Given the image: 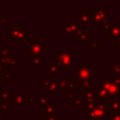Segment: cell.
Here are the masks:
<instances>
[{
  "label": "cell",
  "mask_w": 120,
  "mask_h": 120,
  "mask_svg": "<svg viewBox=\"0 0 120 120\" xmlns=\"http://www.w3.org/2000/svg\"><path fill=\"white\" fill-rule=\"evenodd\" d=\"M87 116L90 119H108L107 112L96 103H87Z\"/></svg>",
  "instance_id": "obj_1"
},
{
  "label": "cell",
  "mask_w": 120,
  "mask_h": 120,
  "mask_svg": "<svg viewBox=\"0 0 120 120\" xmlns=\"http://www.w3.org/2000/svg\"><path fill=\"white\" fill-rule=\"evenodd\" d=\"M99 86L100 88L104 89L107 94H108V97L109 98H115L119 93H120V86L115 84L112 81H110L108 79V77H104L102 81L99 82Z\"/></svg>",
  "instance_id": "obj_2"
},
{
  "label": "cell",
  "mask_w": 120,
  "mask_h": 120,
  "mask_svg": "<svg viewBox=\"0 0 120 120\" xmlns=\"http://www.w3.org/2000/svg\"><path fill=\"white\" fill-rule=\"evenodd\" d=\"M57 65L60 68H68L74 63V52H57Z\"/></svg>",
  "instance_id": "obj_3"
},
{
  "label": "cell",
  "mask_w": 120,
  "mask_h": 120,
  "mask_svg": "<svg viewBox=\"0 0 120 120\" xmlns=\"http://www.w3.org/2000/svg\"><path fill=\"white\" fill-rule=\"evenodd\" d=\"M91 64H79L77 68H74V73L76 77L78 78V82H82L87 79H91L90 73H91Z\"/></svg>",
  "instance_id": "obj_4"
},
{
  "label": "cell",
  "mask_w": 120,
  "mask_h": 120,
  "mask_svg": "<svg viewBox=\"0 0 120 120\" xmlns=\"http://www.w3.org/2000/svg\"><path fill=\"white\" fill-rule=\"evenodd\" d=\"M43 47H44V43L43 42H36L33 43L30 47H28L26 49V53L29 56L32 55H38V56H43L45 54L44 51H43Z\"/></svg>",
  "instance_id": "obj_5"
},
{
  "label": "cell",
  "mask_w": 120,
  "mask_h": 120,
  "mask_svg": "<svg viewBox=\"0 0 120 120\" xmlns=\"http://www.w3.org/2000/svg\"><path fill=\"white\" fill-rule=\"evenodd\" d=\"M107 13L104 11V9L102 8H98L93 14H92V19L94 21V22L97 25H101L102 23L107 22Z\"/></svg>",
  "instance_id": "obj_6"
},
{
  "label": "cell",
  "mask_w": 120,
  "mask_h": 120,
  "mask_svg": "<svg viewBox=\"0 0 120 120\" xmlns=\"http://www.w3.org/2000/svg\"><path fill=\"white\" fill-rule=\"evenodd\" d=\"M58 87L62 89H68V90H73L75 88V83L73 81H68L66 78L60 79L59 82H57Z\"/></svg>",
  "instance_id": "obj_7"
},
{
  "label": "cell",
  "mask_w": 120,
  "mask_h": 120,
  "mask_svg": "<svg viewBox=\"0 0 120 120\" xmlns=\"http://www.w3.org/2000/svg\"><path fill=\"white\" fill-rule=\"evenodd\" d=\"M26 101H28L27 94H15L14 95V104L16 106H22Z\"/></svg>",
  "instance_id": "obj_8"
},
{
  "label": "cell",
  "mask_w": 120,
  "mask_h": 120,
  "mask_svg": "<svg viewBox=\"0 0 120 120\" xmlns=\"http://www.w3.org/2000/svg\"><path fill=\"white\" fill-rule=\"evenodd\" d=\"M3 64H8L10 66V68H14L17 64V59L11 55H8L7 57H2L0 58V65L2 66Z\"/></svg>",
  "instance_id": "obj_9"
},
{
  "label": "cell",
  "mask_w": 120,
  "mask_h": 120,
  "mask_svg": "<svg viewBox=\"0 0 120 120\" xmlns=\"http://www.w3.org/2000/svg\"><path fill=\"white\" fill-rule=\"evenodd\" d=\"M109 38H118L120 37V26L117 25H111L109 33L107 34Z\"/></svg>",
  "instance_id": "obj_10"
},
{
  "label": "cell",
  "mask_w": 120,
  "mask_h": 120,
  "mask_svg": "<svg viewBox=\"0 0 120 120\" xmlns=\"http://www.w3.org/2000/svg\"><path fill=\"white\" fill-rule=\"evenodd\" d=\"M44 112H45V115H50V116H55L56 117V115H57V107L51 102L46 108H44Z\"/></svg>",
  "instance_id": "obj_11"
},
{
  "label": "cell",
  "mask_w": 120,
  "mask_h": 120,
  "mask_svg": "<svg viewBox=\"0 0 120 120\" xmlns=\"http://www.w3.org/2000/svg\"><path fill=\"white\" fill-rule=\"evenodd\" d=\"M48 70L52 74L53 77H56L57 74L62 71V68H60L57 64H50L48 66Z\"/></svg>",
  "instance_id": "obj_12"
},
{
  "label": "cell",
  "mask_w": 120,
  "mask_h": 120,
  "mask_svg": "<svg viewBox=\"0 0 120 120\" xmlns=\"http://www.w3.org/2000/svg\"><path fill=\"white\" fill-rule=\"evenodd\" d=\"M92 38V35H91L90 33H88L85 29H83V30L78 35V37H77L79 42H84V41H86L88 38Z\"/></svg>",
  "instance_id": "obj_13"
},
{
  "label": "cell",
  "mask_w": 120,
  "mask_h": 120,
  "mask_svg": "<svg viewBox=\"0 0 120 120\" xmlns=\"http://www.w3.org/2000/svg\"><path fill=\"white\" fill-rule=\"evenodd\" d=\"M79 18H80L81 22L85 24V23H87L91 21L92 14L90 12H81V13H79Z\"/></svg>",
  "instance_id": "obj_14"
},
{
  "label": "cell",
  "mask_w": 120,
  "mask_h": 120,
  "mask_svg": "<svg viewBox=\"0 0 120 120\" xmlns=\"http://www.w3.org/2000/svg\"><path fill=\"white\" fill-rule=\"evenodd\" d=\"M31 63L37 68H39V67L45 63V61L43 59H41L39 56L38 55H32L31 56Z\"/></svg>",
  "instance_id": "obj_15"
},
{
  "label": "cell",
  "mask_w": 120,
  "mask_h": 120,
  "mask_svg": "<svg viewBox=\"0 0 120 120\" xmlns=\"http://www.w3.org/2000/svg\"><path fill=\"white\" fill-rule=\"evenodd\" d=\"M9 97H10L9 89L4 90L0 93V98L2 99V103H8L9 104Z\"/></svg>",
  "instance_id": "obj_16"
},
{
  "label": "cell",
  "mask_w": 120,
  "mask_h": 120,
  "mask_svg": "<svg viewBox=\"0 0 120 120\" xmlns=\"http://www.w3.org/2000/svg\"><path fill=\"white\" fill-rule=\"evenodd\" d=\"M95 94H96V91L94 89H90V88H83L82 90V97L86 99L88 98H95Z\"/></svg>",
  "instance_id": "obj_17"
},
{
  "label": "cell",
  "mask_w": 120,
  "mask_h": 120,
  "mask_svg": "<svg viewBox=\"0 0 120 120\" xmlns=\"http://www.w3.org/2000/svg\"><path fill=\"white\" fill-rule=\"evenodd\" d=\"M37 102H38V103H39L42 107H44V108H46V107L51 103V102H49L48 98H45V95H44L43 93L39 95V98H38Z\"/></svg>",
  "instance_id": "obj_18"
},
{
  "label": "cell",
  "mask_w": 120,
  "mask_h": 120,
  "mask_svg": "<svg viewBox=\"0 0 120 120\" xmlns=\"http://www.w3.org/2000/svg\"><path fill=\"white\" fill-rule=\"evenodd\" d=\"M110 109H111V112L120 111V103L117 100V98H113L112 100V102H110Z\"/></svg>",
  "instance_id": "obj_19"
},
{
  "label": "cell",
  "mask_w": 120,
  "mask_h": 120,
  "mask_svg": "<svg viewBox=\"0 0 120 120\" xmlns=\"http://www.w3.org/2000/svg\"><path fill=\"white\" fill-rule=\"evenodd\" d=\"M70 24H71V22L67 21L66 23L61 26V33L62 34H73L71 27H70Z\"/></svg>",
  "instance_id": "obj_20"
},
{
  "label": "cell",
  "mask_w": 120,
  "mask_h": 120,
  "mask_svg": "<svg viewBox=\"0 0 120 120\" xmlns=\"http://www.w3.org/2000/svg\"><path fill=\"white\" fill-rule=\"evenodd\" d=\"M95 98H109L108 97V94L107 92L102 89V88H99L96 91V94H95Z\"/></svg>",
  "instance_id": "obj_21"
},
{
  "label": "cell",
  "mask_w": 120,
  "mask_h": 120,
  "mask_svg": "<svg viewBox=\"0 0 120 120\" xmlns=\"http://www.w3.org/2000/svg\"><path fill=\"white\" fill-rule=\"evenodd\" d=\"M58 88H59V87H58L57 82L53 81V82H51V83H50V85H49V87H48L47 90L49 91V93H56Z\"/></svg>",
  "instance_id": "obj_22"
},
{
  "label": "cell",
  "mask_w": 120,
  "mask_h": 120,
  "mask_svg": "<svg viewBox=\"0 0 120 120\" xmlns=\"http://www.w3.org/2000/svg\"><path fill=\"white\" fill-rule=\"evenodd\" d=\"M108 68H111L114 73H116L117 76H120V64H109Z\"/></svg>",
  "instance_id": "obj_23"
},
{
  "label": "cell",
  "mask_w": 120,
  "mask_h": 120,
  "mask_svg": "<svg viewBox=\"0 0 120 120\" xmlns=\"http://www.w3.org/2000/svg\"><path fill=\"white\" fill-rule=\"evenodd\" d=\"M26 34H27V30H26V29H22V30L19 31V34H18V36H17V38H18L20 41H22V40L25 38Z\"/></svg>",
  "instance_id": "obj_24"
},
{
  "label": "cell",
  "mask_w": 120,
  "mask_h": 120,
  "mask_svg": "<svg viewBox=\"0 0 120 120\" xmlns=\"http://www.w3.org/2000/svg\"><path fill=\"white\" fill-rule=\"evenodd\" d=\"M110 27H111V25H110L107 22H104V23H102L101 25H99L100 30H103V33H104V34H108V33H109Z\"/></svg>",
  "instance_id": "obj_25"
},
{
  "label": "cell",
  "mask_w": 120,
  "mask_h": 120,
  "mask_svg": "<svg viewBox=\"0 0 120 120\" xmlns=\"http://www.w3.org/2000/svg\"><path fill=\"white\" fill-rule=\"evenodd\" d=\"M78 83H79V85H82L85 89L89 88V87L91 86V84H92V82H91V79H87V80L82 81V82H78Z\"/></svg>",
  "instance_id": "obj_26"
},
{
  "label": "cell",
  "mask_w": 120,
  "mask_h": 120,
  "mask_svg": "<svg viewBox=\"0 0 120 120\" xmlns=\"http://www.w3.org/2000/svg\"><path fill=\"white\" fill-rule=\"evenodd\" d=\"M19 27H18V25H14V28L12 29V30H10V36H11V38H17V36H18V34H19Z\"/></svg>",
  "instance_id": "obj_27"
},
{
  "label": "cell",
  "mask_w": 120,
  "mask_h": 120,
  "mask_svg": "<svg viewBox=\"0 0 120 120\" xmlns=\"http://www.w3.org/2000/svg\"><path fill=\"white\" fill-rule=\"evenodd\" d=\"M9 51H10V48H9V47H2V49H1L2 57H7V56H8Z\"/></svg>",
  "instance_id": "obj_28"
},
{
  "label": "cell",
  "mask_w": 120,
  "mask_h": 120,
  "mask_svg": "<svg viewBox=\"0 0 120 120\" xmlns=\"http://www.w3.org/2000/svg\"><path fill=\"white\" fill-rule=\"evenodd\" d=\"M98 105H99L105 112L111 111V109H110V102H100Z\"/></svg>",
  "instance_id": "obj_29"
},
{
  "label": "cell",
  "mask_w": 120,
  "mask_h": 120,
  "mask_svg": "<svg viewBox=\"0 0 120 120\" xmlns=\"http://www.w3.org/2000/svg\"><path fill=\"white\" fill-rule=\"evenodd\" d=\"M0 109H1V111L3 112H7V111H9L10 110V106H9V104L8 103H2L1 105H0Z\"/></svg>",
  "instance_id": "obj_30"
},
{
  "label": "cell",
  "mask_w": 120,
  "mask_h": 120,
  "mask_svg": "<svg viewBox=\"0 0 120 120\" xmlns=\"http://www.w3.org/2000/svg\"><path fill=\"white\" fill-rule=\"evenodd\" d=\"M112 120H120V111L112 112Z\"/></svg>",
  "instance_id": "obj_31"
},
{
  "label": "cell",
  "mask_w": 120,
  "mask_h": 120,
  "mask_svg": "<svg viewBox=\"0 0 120 120\" xmlns=\"http://www.w3.org/2000/svg\"><path fill=\"white\" fill-rule=\"evenodd\" d=\"M100 47V43L99 42H98V41H96V42H93L92 44H91V51H96L98 48H99Z\"/></svg>",
  "instance_id": "obj_32"
},
{
  "label": "cell",
  "mask_w": 120,
  "mask_h": 120,
  "mask_svg": "<svg viewBox=\"0 0 120 120\" xmlns=\"http://www.w3.org/2000/svg\"><path fill=\"white\" fill-rule=\"evenodd\" d=\"M37 99H38V98H37V95L36 94H31V96H30V98H28V101L30 102V103H34V102H37Z\"/></svg>",
  "instance_id": "obj_33"
},
{
  "label": "cell",
  "mask_w": 120,
  "mask_h": 120,
  "mask_svg": "<svg viewBox=\"0 0 120 120\" xmlns=\"http://www.w3.org/2000/svg\"><path fill=\"white\" fill-rule=\"evenodd\" d=\"M73 105H74V107H80V106L82 105V100L81 98H76L74 100V104Z\"/></svg>",
  "instance_id": "obj_34"
},
{
  "label": "cell",
  "mask_w": 120,
  "mask_h": 120,
  "mask_svg": "<svg viewBox=\"0 0 120 120\" xmlns=\"http://www.w3.org/2000/svg\"><path fill=\"white\" fill-rule=\"evenodd\" d=\"M44 88L47 90L48 89V87H49V85H50V83H51V82L49 81V78L48 77H44Z\"/></svg>",
  "instance_id": "obj_35"
},
{
  "label": "cell",
  "mask_w": 120,
  "mask_h": 120,
  "mask_svg": "<svg viewBox=\"0 0 120 120\" xmlns=\"http://www.w3.org/2000/svg\"><path fill=\"white\" fill-rule=\"evenodd\" d=\"M112 82H113L115 84H117V85H119V86H120V76L113 77V78H112Z\"/></svg>",
  "instance_id": "obj_36"
},
{
  "label": "cell",
  "mask_w": 120,
  "mask_h": 120,
  "mask_svg": "<svg viewBox=\"0 0 120 120\" xmlns=\"http://www.w3.org/2000/svg\"><path fill=\"white\" fill-rule=\"evenodd\" d=\"M6 73H7V69H6V68H3L0 70V77H4L6 75Z\"/></svg>",
  "instance_id": "obj_37"
},
{
  "label": "cell",
  "mask_w": 120,
  "mask_h": 120,
  "mask_svg": "<svg viewBox=\"0 0 120 120\" xmlns=\"http://www.w3.org/2000/svg\"><path fill=\"white\" fill-rule=\"evenodd\" d=\"M44 119H45V120H56V117H55V116L45 115V116H44Z\"/></svg>",
  "instance_id": "obj_38"
},
{
  "label": "cell",
  "mask_w": 120,
  "mask_h": 120,
  "mask_svg": "<svg viewBox=\"0 0 120 120\" xmlns=\"http://www.w3.org/2000/svg\"><path fill=\"white\" fill-rule=\"evenodd\" d=\"M65 97L67 98H74V94H66L65 95Z\"/></svg>",
  "instance_id": "obj_39"
},
{
  "label": "cell",
  "mask_w": 120,
  "mask_h": 120,
  "mask_svg": "<svg viewBox=\"0 0 120 120\" xmlns=\"http://www.w3.org/2000/svg\"><path fill=\"white\" fill-rule=\"evenodd\" d=\"M0 22H2V23H4V24H6L7 23V18L6 17H0Z\"/></svg>",
  "instance_id": "obj_40"
},
{
  "label": "cell",
  "mask_w": 120,
  "mask_h": 120,
  "mask_svg": "<svg viewBox=\"0 0 120 120\" xmlns=\"http://www.w3.org/2000/svg\"><path fill=\"white\" fill-rule=\"evenodd\" d=\"M5 79H6L7 81H8V80H10V73H8V72H7V73H6V75H5Z\"/></svg>",
  "instance_id": "obj_41"
},
{
  "label": "cell",
  "mask_w": 120,
  "mask_h": 120,
  "mask_svg": "<svg viewBox=\"0 0 120 120\" xmlns=\"http://www.w3.org/2000/svg\"><path fill=\"white\" fill-rule=\"evenodd\" d=\"M95 76H96V73L91 71V73H90V77H95Z\"/></svg>",
  "instance_id": "obj_42"
},
{
  "label": "cell",
  "mask_w": 120,
  "mask_h": 120,
  "mask_svg": "<svg viewBox=\"0 0 120 120\" xmlns=\"http://www.w3.org/2000/svg\"><path fill=\"white\" fill-rule=\"evenodd\" d=\"M39 84H40V85H43V86H44V81H40V82H39Z\"/></svg>",
  "instance_id": "obj_43"
},
{
  "label": "cell",
  "mask_w": 120,
  "mask_h": 120,
  "mask_svg": "<svg viewBox=\"0 0 120 120\" xmlns=\"http://www.w3.org/2000/svg\"><path fill=\"white\" fill-rule=\"evenodd\" d=\"M117 49H118V51H120V42L117 44Z\"/></svg>",
  "instance_id": "obj_44"
},
{
  "label": "cell",
  "mask_w": 120,
  "mask_h": 120,
  "mask_svg": "<svg viewBox=\"0 0 120 120\" xmlns=\"http://www.w3.org/2000/svg\"><path fill=\"white\" fill-rule=\"evenodd\" d=\"M1 116H2V111H1V109H0V118H1Z\"/></svg>",
  "instance_id": "obj_45"
},
{
  "label": "cell",
  "mask_w": 120,
  "mask_h": 120,
  "mask_svg": "<svg viewBox=\"0 0 120 120\" xmlns=\"http://www.w3.org/2000/svg\"><path fill=\"white\" fill-rule=\"evenodd\" d=\"M2 68H3V67H2V66H1V65H0V70H1V69H2Z\"/></svg>",
  "instance_id": "obj_46"
},
{
  "label": "cell",
  "mask_w": 120,
  "mask_h": 120,
  "mask_svg": "<svg viewBox=\"0 0 120 120\" xmlns=\"http://www.w3.org/2000/svg\"><path fill=\"white\" fill-rule=\"evenodd\" d=\"M2 38V35H1V32H0V38Z\"/></svg>",
  "instance_id": "obj_47"
},
{
  "label": "cell",
  "mask_w": 120,
  "mask_h": 120,
  "mask_svg": "<svg viewBox=\"0 0 120 120\" xmlns=\"http://www.w3.org/2000/svg\"><path fill=\"white\" fill-rule=\"evenodd\" d=\"M75 120H81V119H75Z\"/></svg>",
  "instance_id": "obj_48"
}]
</instances>
